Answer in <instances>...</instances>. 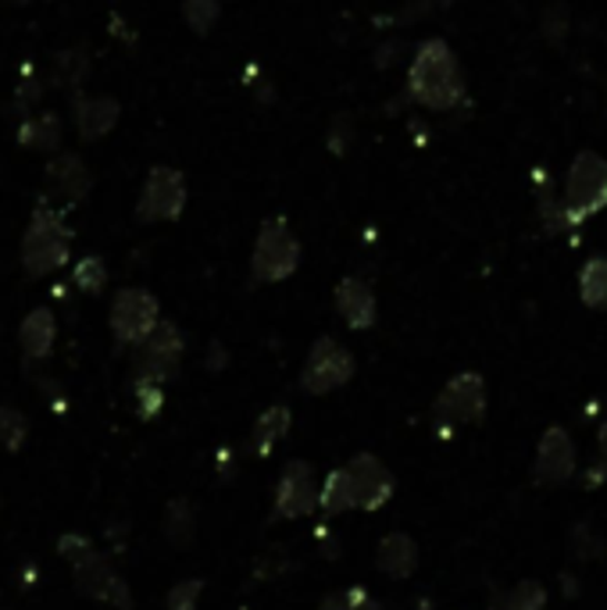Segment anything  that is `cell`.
Here are the masks:
<instances>
[{
    "mask_svg": "<svg viewBox=\"0 0 607 610\" xmlns=\"http://www.w3.org/2000/svg\"><path fill=\"white\" fill-rule=\"evenodd\" d=\"M408 100L429 111H454L465 100V76L444 40H426L408 68Z\"/></svg>",
    "mask_w": 607,
    "mask_h": 610,
    "instance_id": "obj_1",
    "label": "cell"
},
{
    "mask_svg": "<svg viewBox=\"0 0 607 610\" xmlns=\"http://www.w3.org/2000/svg\"><path fill=\"white\" fill-rule=\"evenodd\" d=\"M72 240L76 232L64 222V214L50 200L40 197V203L32 208L29 229L22 236V268L29 279L54 276L72 258Z\"/></svg>",
    "mask_w": 607,
    "mask_h": 610,
    "instance_id": "obj_2",
    "label": "cell"
},
{
    "mask_svg": "<svg viewBox=\"0 0 607 610\" xmlns=\"http://www.w3.org/2000/svg\"><path fill=\"white\" fill-rule=\"evenodd\" d=\"M300 253L304 250H300V240L290 229V222H286L282 214L265 218L258 229V240H255V253H250V276L265 286L286 282L300 268Z\"/></svg>",
    "mask_w": 607,
    "mask_h": 610,
    "instance_id": "obj_3",
    "label": "cell"
},
{
    "mask_svg": "<svg viewBox=\"0 0 607 610\" xmlns=\"http://www.w3.org/2000/svg\"><path fill=\"white\" fill-rule=\"evenodd\" d=\"M561 208L568 211L571 226H579L607 208V161L594 154V150H583V154L571 161Z\"/></svg>",
    "mask_w": 607,
    "mask_h": 610,
    "instance_id": "obj_4",
    "label": "cell"
},
{
    "mask_svg": "<svg viewBox=\"0 0 607 610\" xmlns=\"http://www.w3.org/2000/svg\"><path fill=\"white\" fill-rule=\"evenodd\" d=\"M158 321H161V303L155 293L143 290V286H126V290H118V297L111 300L108 326L118 347L137 350L143 339L158 329Z\"/></svg>",
    "mask_w": 607,
    "mask_h": 610,
    "instance_id": "obj_5",
    "label": "cell"
},
{
    "mask_svg": "<svg viewBox=\"0 0 607 610\" xmlns=\"http://www.w3.org/2000/svg\"><path fill=\"white\" fill-rule=\"evenodd\" d=\"M187 200H190V190H187V179H182L179 168L155 164L143 179V190L137 200V218L150 226L179 222L182 211H187Z\"/></svg>",
    "mask_w": 607,
    "mask_h": 610,
    "instance_id": "obj_6",
    "label": "cell"
},
{
    "mask_svg": "<svg viewBox=\"0 0 607 610\" xmlns=\"http://www.w3.org/2000/svg\"><path fill=\"white\" fill-rule=\"evenodd\" d=\"M182 353H187L182 329L172 326V321H158V329L137 347V358H132V382L165 386L168 379H176V371L182 364Z\"/></svg>",
    "mask_w": 607,
    "mask_h": 610,
    "instance_id": "obj_7",
    "label": "cell"
},
{
    "mask_svg": "<svg viewBox=\"0 0 607 610\" xmlns=\"http://www.w3.org/2000/svg\"><path fill=\"white\" fill-rule=\"evenodd\" d=\"M354 353L336 343L332 336H322L315 339L308 358H304V368H300V389L308 397H326L332 389H340L354 379Z\"/></svg>",
    "mask_w": 607,
    "mask_h": 610,
    "instance_id": "obj_8",
    "label": "cell"
},
{
    "mask_svg": "<svg viewBox=\"0 0 607 610\" xmlns=\"http://www.w3.org/2000/svg\"><path fill=\"white\" fill-rule=\"evenodd\" d=\"M318 511V479L308 461H290L282 468L272 497V518L268 521H297Z\"/></svg>",
    "mask_w": 607,
    "mask_h": 610,
    "instance_id": "obj_9",
    "label": "cell"
},
{
    "mask_svg": "<svg viewBox=\"0 0 607 610\" xmlns=\"http://www.w3.org/2000/svg\"><path fill=\"white\" fill-rule=\"evenodd\" d=\"M72 579L82 597L118 607V610H132V592H129L126 579L108 564V557H100L97 550H90L87 557H79L72 564Z\"/></svg>",
    "mask_w": 607,
    "mask_h": 610,
    "instance_id": "obj_10",
    "label": "cell"
},
{
    "mask_svg": "<svg viewBox=\"0 0 607 610\" xmlns=\"http://www.w3.org/2000/svg\"><path fill=\"white\" fill-rule=\"evenodd\" d=\"M432 414L444 418V421H458V426H476L486 414V382L476 371H461V376H454L444 389L440 397L432 403Z\"/></svg>",
    "mask_w": 607,
    "mask_h": 610,
    "instance_id": "obj_11",
    "label": "cell"
},
{
    "mask_svg": "<svg viewBox=\"0 0 607 610\" xmlns=\"http://www.w3.org/2000/svg\"><path fill=\"white\" fill-rule=\"evenodd\" d=\"M347 474H350L354 507H358V511H379V507L390 503L397 482H394L390 468H386L376 453H354L347 464Z\"/></svg>",
    "mask_w": 607,
    "mask_h": 610,
    "instance_id": "obj_12",
    "label": "cell"
},
{
    "mask_svg": "<svg viewBox=\"0 0 607 610\" xmlns=\"http://www.w3.org/2000/svg\"><path fill=\"white\" fill-rule=\"evenodd\" d=\"M571 479H576V443H571V436L561 426H554L539 436L533 482L536 486H565Z\"/></svg>",
    "mask_w": 607,
    "mask_h": 610,
    "instance_id": "obj_13",
    "label": "cell"
},
{
    "mask_svg": "<svg viewBox=\"0 0 607 610\" xmlns=\"http://www.w3.org/2000/svg\"><path fill=\"white\" fill-rule=\"evenodd\" d=\"M93 190V176L90 168L82 164L79 154H58L47 161L43 168V200L50 203H79L87 200Z\"/></svg>",
    "mask_w": 607,
    "mask_h": 610,
    "instance_id": "obj_14",
    "label": "cell"
},
{
    "mask_svg": "<svg viewBox=\"0 0 607 610\" xmlns=\"http://www.w3.org/2000/svg\"><path fill=\"white\" fill-rule=\"evenodd\" d=\"M332 303H336V314H340L347 321V329H354V332L372 329L376 318H379V303H376L372 286L358 276L340 279V286H336V293H332Z\"/></svg>",
    "mask_w": 607,
    "mask_h": 610,
    "instance_id": "obj_15",
    "label": "cell"
},
{
    "mask_svg": "<svg viewBox=\"0 0 607 610\" xmlns=\"http://www.w3.org/2000/svg\"><path fill=\"white\" fill-rule=\"evenodd\" d=\"M72 118H76V129H79V140H105V136L118 126V118H122V108H118V100L108 97V93H97V97H87V93H76L72 100Z\"/></svg>",
    "mask_w": 607,
    "mask_h": 610,
    "instance_id": "obj_16",
    "label": "cell"
},
{
    "mask_svg": "<svg viewBox=\"0 0 607 610\" xmlns=\"http://www.w3.org/2000/svg\"><path fill=\"white\" fill-rule=\"evenodd\" d=\"M376 568L386 574V579H411L418 571V542L408 532H390L379 539L376 547Z\"/></svg>",
    "mask_w": 607,
    "mask_h": 610,
    "instance_id": "obj_17",
    "label": "cell"
},
{
    "mask_svg": "<svg viewBox=\"0 0 607 610\" xmlns=\"http://www.w3.org/2000/svg\"><path fill=\"white\" fill-rule=\"evenodd\" d=\"M64 140V122L58 111H37V114H22L19 126V147L22 150H37V154H58Z\"/></svg>",
    "mask_w": 607,
    "mask_h": 610,
    "instance_id": "obj_18",
    "label": "cell"
},
{
    "mask_svg": "<svg viewBox=\"0 0 607 610\" xmlns=\"http://www.w3.org/2000/svg\"><path fill=\"white\" fill-rule=\"evenodd\" d=\"M19 343L29 361H47L50 350L58 343V318L50 308H37L22 318L19 326Z\"/></svg>",
    "mask_w": 607,
    "mask_h": 610,
    "instance_id": "obj_19",
    "label": "cell"
},
{
    "mask_svg": "<svg viewBox=\"0 0 607 610\" xmlns=\"http://www.w3.org/2000/svg\"><path fill=\"white\" fill-rule=\"evenodd\" d=\"M293 426V411L286 403H272L268 411L258 414L255 421V429H250V450H255L258 457H268L276 447H279V439L290 432Z\"/></svg>",
    "mask_w": 607,
    "mask_h": 610,
    "instance_id": "obj_20",
    "label": "cell"
},
{
    "mask_svg": "<svg viewBox=\"0 0 607 610\" xmlns=\"http://www.w3.org/2000/svg\"><path fill=\"white\" fill-rule=\"evenodd\" d=\"M318 511H322L326 518L354 511V489H350L347 468H332L322 479V486H318Z\"/></svg>",
    "mask_w": 607,
    "mask_h": 610,
    "instance_id": "obj_21",
    "label": "cell"
},
{
    "mask_svg": "<svg viewBox=\"0 0 607 610\" xmlns=\"http://www.w3.org/2000/svg\"><path fill=\"white\" fill-rule=\"evenodd\" d=\"M90 54L82 47H72V50H61V54H54V68H50V87L58 90H79L82 82H87L90 76Z\"/></svg>",
    "mask_w": 607,
    "mask_h": 610,
    "instance_id": "obj_22",
    "label": "cell"
},
{
    "mask_svg": "<svg viewBox=\"0 0 607 610\" xmlns=\"http://www.w3.org/2000/svg\"><path fill=\"white\" fill-rule=\"evenodd\" d=\"M579 297L586 308H607V258H594L586 261L579 271Z\"/></svg>",
    "mask_w": 607,
    "mask_h": 610,
    "instance_id": "obj_23",
    "label": "cell"
},
{
    "mask_svg": "<svg viewBox=\"0 0 607 610\" xmlns=\"http://www.w3.org/2000/svg\"><path fill=\"white\" fill-rule=\"evenodd\" d=\"M165 539L172 542V547H190L193 542V507L187 503V500H172L165 507Z\"/></svg>",
    "mask_w": 607,
    "mask_h": 610,
    "instance_id": "obj_24",
    "label": "cell"
},
{
    "mask_svg": "<svg viewBox=\"0 0 607 610\" xmlns=\"http://www.w3.org/2000/svg\"><path fill=\"white\" fill-rule=\"evenodd\" d=\"M72 286L79 293H105V286H108V264L105 258H97V253H87V258H79V264L72 268Z\"/></svg>",
    "mask_w": 607,
    "mask_h": 610,
    "instance_id": "obj_25",
    "label": "cell"
},
{
    "mask_svg": "<svg viewBox=\"0 0 607 610\" xmlns=\"http://www.w3.org/2000/svg\"><path fill=\"white\" fill-rule=\"evenodd\" d=\"M29 436V421L19 407H0V450L19 453Z\"/></svg>",
    "mask_w": 607,
    "mask_h": 610,
    "instance_id": "obj_26",
    "label": "cell"
},
{
    "mask_svg": "<svg viewBox=\"0 0 607 610\" xmlns=\"http://www.w3.org/2000/svg\"><path fill=\"white\" fill-rule=\"evenodd\" d=\"M218 14H222V0H182V19H187L197 37H208Z\"/></svg>",
    "mask_w": 607,
    "mask_h": 610,
    "instance_id": "obj_27",
    "label": "cell"
},
{
    "mask_svg": "<svg viewBox=\"0 0 607 610\" xmlns=\"http://www.w3.org/2000/svg\"><path fill=\"white\" fill-rule=\"evenodd\" d=\"M547 607V589L539 582H518L508 597V610H544Z\"/></svg>",
    "mask_w": 607,
    "mask_h": 610,
    "instance_id": "obj_28",
    "label": "cell"
},
{
    "mask_svg": "<svg viewBox=\"0 0 607 610\" xmlns=\"http://www.w3.org/2000/svg\"><path fill=\"white\" fill-rule=\"evenodd\" d=\"M200 592H205V582L200 579H187L168 589V600H165V610H197L200 603Z\"/></svg>",
    "mask_w": 607,
    "mask_h": 610,
    "instance_id": "obj_29",
    "label": "cell"
},
{
    "mask_svg": "<svg viewBox=\"0 0 607 610\" xmlns=\"http://www.w3.org/2000/svg\"><path fill=\"white\" fill-rule=\"evenodd\" d=\"M132 389H137V411L143 421L158 418L161 407H165V389L158 382H132Z\"/></svg>",
    "mask_w": 607,
    "mask_h": 610,
    "instance_id": "obj_30",
    "label": "cell"
},
{
    "mask_svg": "<svg viewBox=\"0 0 607 610\" xmlns=\"http://www.w3.org/2000/svg\"><path fill=\"white\" fill-rule=\"evenodd\" d=\"M326 140H329V150H332L336 158L347 154V150H350V140H354V126H350V118H347V114H336V118H332V126H329V136H326Z\"/></svg>",
    "mask_w": 607,
    "mask_h": 610,
    "instance_id": "obj_31",
    "label": "cell"
},
{
    "mask_svg": "<svg viewBox=\"0 0 607 610\" xmlns=\"http://www.w3.org/2000/svg\"><path fill=\"white\" fill-rule=\"evenodd\" d=\"M40 97H43V82H40L37 76H32V79H22L19 93H14V111L32 114V108L40 104Z\"/></svg>",
    "mask_w": 607,
    "mask_h": 610,
    "instance_id": "obj_32",
    "label": "cell"
},
{
    "mask_svg": "<svg viewBox=\"0 0 607 610\" xmlns=\"http://www.w3.org/2000/svg\"><path fill=\"white\" fill-rule=\"evenodd\" d=\"M93 547H90V539L87 536H79V532H64L61 539H58V553L64 557L69 564H76L79 557H87Z\"/></svg>",
    "mask_w": 607,
    "mask_h": 610,
    "instance_id": "obj_33",
    "label": "cell"
},
{
    "mask_svg": "<svg viewBox=\"0 0 607 610\" xmlns=\"http://www.w3.org/2000/svg\"><path fill=\"white\" fill-rule=\"evenodd\" d=\"M347 597V603H350V610H382L372 597H368V589H361V586H354V589H347L344 592Z\"/></svg>",
    "mask_w": 607,
    "mask_h": 610,
    "instance_id": "obj_34",
    "label": "cell"
},
{
    "mask_svg": "<svg viewBox=\"0 0 607 610\" xmlns=\"http://www.w3.org/2000/svg\"><path fill=\"white\" fill-rule=\"evenodd\" d=\"M597 450H600V464H597V471H600V479H604V474H607V418H604L600 436H597Z\"/></svg>",
    "mask_w": 607,
    "mask_h": 610,
    "instance_id": "obj_35",
    "label": "cell"
},
{
    "mask_svg": "<svg viewBox=\"0 0 607 610\" xmlns=\"http://www.w3.org/2000/svg\"><path fill=\"white\" fill-rule=\"evenodd\" d=\"M318 610H350V603H347L344 592H332V597H326L322 603H318Z\"/></svg>",
    "mask_w": 607,
    "mask_h": 610,
    "instance_id": "obj_36",
    "label": "cell"
},
{
    "mask_svg": "<svg viewBox=\"0 0 607 610\" xmlns=\"http://www.w3.org/2000/svg\"><path fill=\"white\" fill-rule=\"evenodd\" d=\"M29 0H0V8H26Z\"/></svg>",
    "mask_w": 607,
    "mask_h": 610,
    "instance_id": "obj_37",
    "label": "cell"
}]
</instances>
